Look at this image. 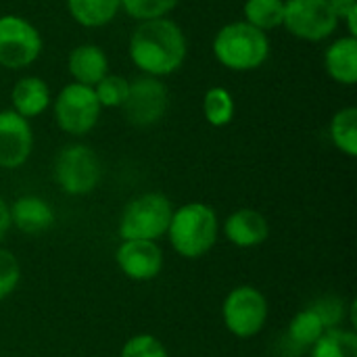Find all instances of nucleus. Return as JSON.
Instances as JSON below:
<instances>
[{"mask_svg":"<svg viewBox=\"0 0 357 357\" xmlns=\"http://www.w3.org/2000/svg\"><path fill=\"white\" fill-rule=\"evenodd\" d=\"M169 107V90L159 77L140 75L130 82L128 98L123 102L126 119L136 128H151L163 119Z\"/></svg>","mask_w":357,"mask_h":357,"instance_id":"10","label":"nucleus"},{"mask_svg":"<svg viewBox=\"0 0 357 357\" xmlns=\"http://www.w3.org/2000/svg\"><path fill=\"white\" fill-rule=\"evenodd\" d=\"M67 10L71 19L82 27H105L121 10L119 0H67Z\"/></svg>","mask_w":357,"mask_h":357,"instance_id":"18","label":"nucleus"},{"mask_svg":"<svg viewBox=\"0 0 357 357\" xmlns=\"http://www.w3.org/2000/svg\"><path fill=\"white\" fill-rule=\"evenodd\" d=\"M243 21L268 33L276 27H282L284 0H247L243 6Z\"/></svg>","mask_w":357,"mask_h":357,"instance_id":"20","label":"nucleus"},{"mask_svg":"<svg viewBox=\"0 0 357 357\" xmlns=\"http://www.w3.org/2000/svg\"><path fill=\"white\" fill-rule=\"evenodd\" d=\"M44 42L38 27L21 15H0V67L21 71L42 54Z\"/></svg>","mask_w":357,"mask_h":357,"instance_id":"5","label":"nucleus"},{"mask_svg":"<svg viewBox=\"0 0 357 357\" xmlns=\"http://www.w3.org/2000/svg\"><path fill=\"white\" fill-rule=\"evenodd\" d=\"M234 96L224 86H213L203 96V115L213 128H224L234 119Z\"/></svg>","mask_w":357,"mask_h":357,"instance_id":"21","label":"nucleus"},{"mask_svg":"<svg viewBox=\"0 0 357 357\" xmlns=\"http://www.w3.org/2000/svg\"><path fill=\"white\" fill-rule=\"evenodd\" d=\"M312 357H357V335L354 331L328 328L314 343Z\"/></svg>","mask_w":357,"mask_h":357,"instance_id":"23","label":"nucleus"},{"mask_svg":"<svg viewBox=\"0 0 357 357\" xmlns=\"http://www.w3.org/2000/svg\"><path fill=\"white\" fill-rule=\"evenodd\" d=\"M19 278H21V268L17 257L10 251L0 249V301L6 299L17 289Z\"/></svg>","mask_w":357,"mask_h":357,"instance_id":"27","label":"nucleus"},{"mask_svg":"<svg viewBox=\"0 0 357 357\" xmlns=\"http://www.w3.org/2000/svg\"><path fill=\"white\" fill-rule=\"evenodd\" d=\"M215 61L230 71H255L270 59V38L247 21H230L218 29L211 42Z\"/></svg>","mask_w":357,"mask_h":357,"instance_id":"2","label":"nucleus"},{"mask_svg":"<svg viewBox=\"0 0 357 357\" xmlns=\"http://www.w3.org/2000/svg\"><path fill=\"white\" fill-rule=\"evenodd\" d=\"M56 126L69 136H86L94 130L100 117V102L94 88L82 84H67L54 98L52 105Z\"/></svg>","mask_w":357,"mask_h":357,"instance_id":"6","label":"nucleus"},{"mask_svg":"<svg viewBox=\"0 0 357 357\" xmlns=\"http://www.w3.org/2000/svg\"><path fill=\"white\" fill-rule=\"evenodd\" d=\"M324 69L331 79L341 86L357 82V38L341 36L324 50Z\"/></svg>","mask_w":357,"mask_h":357,"instance_id":"16","label":"nucleus"},{"mask_svg":"<svg viewBox=\"0 0 357 357\" xmlns=\"http://www.w3.org/2000/svg\"><path fill=\"white\" fill-rule=\"evenodd\" d=\"M174 207L161 192H144L132 199L119 222V236L123 241H155L167 234Z\"/></svg>","mask_w":357,"mask_h":357,"instance_id":"4","label":"nucleus"},{"mask_svg":"<svg viewBox=\"0 0 357 357\" xmlns=\"http://www.w3.org/2000/svg\"><path fill=\"white\" fill-rule=\"evenodd\" d=\"M331 140L347 157L357 155V109L343 107L331 119Z\"/></svg>","mask_w":357,"mask_h":357,"instance_id":"19","label":"nucleus"},{"mask_svg":"<svg viewBox=\"0 0 357 357\" xmlns=\"http://www.w3.org/2000/svg\"><path fill=\"white\" fill-rule=\"evenodd\" d=\"M8 213H10V224H15V228L25 234L46 232L54 224L52 207L44 199L31 197V195L17 199L8 207Z\"/></svg>","mask_w":357,"mask_h":357,"instance_id":"17","label":"nucleus"},{"mask_svg":"<svg viewBox=\"0 0 357 357\" xmlns=\"http://www.w3.org/2000/svg\"><path fill=\"white\" fill-rule=\"evenodd\" d=\"M128 90H130V79H126L123 75L117 73H107L96 86H94V94L100 102V107L105 109H121L126 98H128Z\"/></svg>","mask_w":357,"mask_h":357,"instance_id":"24","label":"nucleus"},{"mask_svg":"<svg viewBox=\"0 0 357 357\" xmlns=\"http://www.w3.org/2000/svg\"><path fill=\"white\" fill-rule=\"evenodd\" d=\"M119 270L138 282L159 276L163 268V251L155 241H123L115 253Z\"/></svg>","mask_w":357,"mask_h":357,"instance_id":"12","label":"nucleus"},{"mask_svg":"<svg viewBox=\"0 0 357 357\" xmlns=\"http://www.w3.org/2000/svg\"><path fill=\"white\" fill-rule=\"evenodd\" d=\"M33 151V132L29 119L17 115L13 109L0 111V167H21Z\"/></svg>","mask_w":357,"mask_h":357,"instance_id":"11","label":"nucleus"},{"mask_svg":"<svg viewBox=\"0 0 357 357\" xmlns=\"http://www.w3.org/2000/svg\"><path fill=\"white\" fill-rule=\"evenodd\" d=\"M50 88L48 84L38 75H25L15 82L10 90V102L13 111L25 119H33L42 115L50 107Z\"/></svg>","mask_w":357,"mask_h":357,"instance_id":"15","label":"nucleus"},{"mask_svg":"<svg viewBox=\"0 0 357 357\" xmlns=\"http://www.w3.org/2000/svg\"><path fill=\"white\" fill-rule=\"evenodd\" d=\"M282 27L299 40L322 42L337 31L339 19L328 0H284Z\"/></svg>","mask_w":357,"mask_h":357,"instance_id":"8","label":"nucleus"},{"mask_svg":"<svg viewBox=\"0 0 357 357\" xmlns=\"http://www.w3.org/2000/svg\"><path fill=\"white\" fill-rule=\"evenodd\" d=\"M167 234L182 257H203L218 241V215L205 203H186L174 211Z\"/></svg>","mask_w":357,"mask_h":357,"instance_id":"3","label":"nucleus"},{"mask_svg":"<svg viewBox=\"0 0 357 357\" xmlns=\"http://www.w3.org/2000/svg\"><path fill=\"white\" fill-rule=\"evenodd\" d=\"M224 324L238 339H251L266 326L268 301L255 287H236L228 293L224 307Z\"/></svg>","mask_w":357,"mask_h":357,"instance_id":"9","label":"nucleus"},{"mask_svg":"<svg viewBox=\"0 0 357 357\" xmlns=\"http://www.w3.org/2000/svg\"><path fill=\"white\" fill-rule=\"evenodd\" d=\"M130 61L151 77H167L176 73L188 56V40L184 29L169 17L140 21L130 36Z\"/></svg>","mask_w":357,"mask_h":357,"instance_id":"1","label":"nucleus"},{"mask_svg":"<svg viewBox=\"0 0 357 357\" xmlns=\"http://www.w3.org/2000/svg\"><path fill=\"white\" fill-rule=\"evenodd\" d=\"M121 357H169L167 349L163 347V343L153 337V335H136L132 337L123 349Z\"/></svg>","mask_w":357,"mask_h":357,"instance_id":"26","label":"nucleus"},{"mask_svg":"<svg viewBox=\"0 0 357 357\" xmlns=\"http://www.w3.org/2000/svg\"><path fill=\"white\" fill-rule=\"evenodd\" d=\"M10 228V213H8V205L4 203V199L0 197V241L6 236Z\"/></svg>","mask_w":357,"mask_h":357,"instance_id":"29","label":"nucleus"},{"mask_svg":"<svg viewBox=\"0 0 357 357\" xmlns=\"http://www.w3.org/2000/svg\"><path fill=\"white\" fill-rule=\"evenodd\" d=\"M67 71L75 84L94 88L109 73V56L98 44H79L67 56Z\"/></svg>","mask_w":357,"mask_h":357,"instance_id":"13","label":"nucleus"},{"mask_svg":"<svg viewBox=\"0 0 357 357\" xmlns=\"http://www.w3.org/2000/svg\"><path fill=\"white\" fill-rule=\"evenodd\" d=\"M121 2V10L140 21H151V19H163L167 17L180 0H119Z\"/></svg>","mask_w":357,"mask_h":357,"instance_id":"25","label":"nucleus"},{"mask_svg":"<svg viewBox=\"0 0 357 357\" xmlns=\"http://www.w3.org/2000/svg\"><path fill=\"white\" fill-rule=\"evenodd\" d=\"M226 238L241 249L257 247L268 241L270 226L268 220L255 209H238L224 224Z\"/></svg>","mask_w":357,"mask_h":357,"instance_id":"14","label":"nucleus"},{"mask_svg":"<svg viewBox=\"0 0 357 357\" xmlns=\"http://www.w3.org/2000/svg\"><path fill=\"white\" fill-rule=\"evenodd\" d=\"M102 176L98 155L86 144H67L54 159V180L63 192L82 197L92 192Z\"/></svg>","mask_w":357,"mask_h":357,"instance_id":"7","label":"nucleus"},{"mask_svg":"<svg viewBox=\"0 0 357 357\" xmlns=\"http://www.w3.org/2000/svg\"><path fill=\"white\" fill-rule=\"evenodd\" d=\"M318 316L320 320L324 322L326 331L328 328H337L339 322H343L345 318V307H343V301L337 299V297H324V299H318L316 303L310 305Z\"/></svg>","mask_w":357,"mask_h":357,"instance_id":"28","label":"nucleus"},{"mask_svg":"<svg viewBox=\"0 0 357 357\" xmlns=\"http://www.w3.org/2000/svg\"><path fill=\"white\" fill-rule=\"evenodd\" d=\"M324 333H326V326L320 320V316L312 307H305L293 318L289 326V341L297 349H307V347H314V343Z\"/></svg>","mask_w":357,"mask_h":357,"instance_id":"22","label":"nucleus"}]
</instances>
